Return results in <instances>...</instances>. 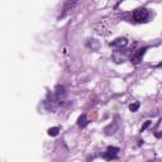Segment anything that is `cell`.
I'll return each mask as SVG.
<instances>
[{
    "label": "cell",
    "mask_w": 162,
    "mask_h": 162,
    "mask_svg": "<svg viewBox=\"0 0 162 162\" xmlns=\"http://www.w3.org/2000/svg\"><path fill=\"white\" fill-rule=\"evenodd\" d=\"M155 136H156L157 138H161V137H162V132H158V133H155Z\"/></svg>",
    "instance_id": "obj_14"
},
{
    "label": "cell",
    "mask_w": 162,
    "mask_h": 162,
    "mask_svg": "<svg viewBox=\"0 0 162 162\" xmlns=\"http://www.w3.org/2000/svg\"><path fill=\"white\" fill-rule=\"evenodd\" d=\"M103 157H104L105 160H108V161H112V160H117V158H118V155H117V153H112V152L107 151L105 153H104Z\"/></svg>",
    "instance_id": "obj_10"
},
{
    "label": "cell",
    "mask_w": 162,
    "mask_h": 162,
    "mask_svg": "<svg viewBox=\"0 0 162 162\" xmlns=\"http://www.w3.org/2000/svg\"><path fill=\"white\" fill-rule=\"evenodd\" d=\"M58 132H60L58 127H52V128H50L47 133H48V136H51V137H56L57 134H58Z\"/></svg>",
    "instance_id": "obj_11"
},
{
    "label": "cell",
    "mask_w": 162,
    "mask_h": 162,
    "mask_svg": "<svg viewBox=\"0 0 162 162\" xmlns=\"http://www.w3.org/2000/svg\"><path fill=\"white\" fill-rule=\"evenodd\" d=\"M118 131V124H117V123H114V124L112 126H109V127H107L105 128V133H107V134L108 136H110V134H114V133H115Z\"/></svg>",
    "instance_id": "obj_9"
},
{
    "label": "cell",
    "mask_w": 162,
    "mask_h": 162,
    "mask_svg": "<svg viewBox=\"0 0 162 162\" xmlns=\"http://www.w3.org/2000/svg\"><path fill=\"white\" fill-rule=\"evenodd\" d=\"M112 58L115 63H123L126 61V52L122 50H118V51H114V53L112 55Z\"/></svg>",
    "instance_id": "obj_4"
},
{
    "label": "cell",
    "mask_w": 162,
    "mask_h": 162,
    "mask_svg": "<svg viewBox=\"0 0 162 162\" xmlns=\"http://www.w3.org/2000/svg\"><path fill=\"white\" fill-rule=\"evenodd\" d=\"M127 45H128L127 38L120 37V38H117V39H114L112 43H110V47H115V48H122V47H126Z\"/></svg>",
    "instance_id": "obj_6"
},
{
    "label": "cell",
    "mask_w": 162,
    "mask_h": 162,
    "mask_svg": "<svg viewBox=\"0 0 162 162\" xmlns=\"http://www.w3.org/2000/svg\"><path fill=\"white\" fill-rule=\"evenodd\" d=\"M66 95H67V91H66V88L63 85H57L56 89H55V96L57 99V101L58 103H62V100L66 98Z\"/></svg>",
    "instance_id": "obj_3"
},
{
    "label": "cell",
    "mask_w": 162,
    "mask_h": 162,
    "mask_svg": "<svg viewBox=\"0 0 162 162\" xmlns=\"http://www.w3.org/2000/svg\"><path fill=\"white\" fill-rule=\"evenodd\" d=\"M86 45H88V47H90V48H91L93 51H98L99 47H100L99 42H98L96 39H89Z\"/></svg>",
    "instance_id": "obj_8"
},
{
    "label": "cell",
    "mask_w": 162,
    "mask_h": 162,
    "mask_svg": "<svg viewBox=\"0 0 162 162\" xmlns=\"http://www.w3.org/2000/svg\"><path fill=\"white\" fill-rule=\"evenodd\" d=\"M133 19L138 23H146L150 19V12L146 8H137L133 12Z\"/></svg>",
    "instance_id": "obj_1"
},
{
    "label": "cell",
    "mask_w": 162,
    "mask_h": 162,
    "mask_svg": "<svg viewBox=\"0 0 162 162\" xmlns=\"http://www.w3.org/2000/svg\"><path fill=\"white\" fill-rule=\"evenodd\" d=\"M151 123H152V122H150V120H147V122H144V124H143V126H142V128H141V132H144V131L147 129V128H148V127L151 126Z\"/></svg>",
    "instance_id": "obj_13"
},
{
    "label": "cell",
    "mask_w": 162,
    "mask_h": 162,
    "mask_svg": "<svg viewBox=\"0 0 162 162\" xmlns=\"http://www.w3.org/2000/svg\"><path fill=\"white\" fill-rule=\"evenodd\" d=\"M146 51H147V47H143V48H139V50H137L134 53H133L131 56V61L134 65H138L142 61V58H143V56L146 53Z\"/></svg>",
    "instance_id": "obj_2"
},
{
    "label": "cell",
    "mask_w": 162,
    "mask_h": 162,
    "mask_svg": "<svg viewBox=\"0 0 162 162\" xmlns=\"http://www.w3.org/2000/svg\"><path fill=\"white\" fill-rule=\"evenodd\" d=\"M79 0H67V1L65 3V5H63V9H62V14L60 15V18H63L66 14H67V12H70L71 9H72L76 4H77Z\"/></svg>",
    "instance_id": "obj_5"
},
{
    "label": "cell",
    "mask_w": 162,
    "mask_h": 162,
    "mask_svg": "<svg viewBox=\"0 0 162 162\" xmlns=\"http://www.w3.org/2000/svg\"><path fill=\"white\" fill-rule=\"evenodd\" d=\"M88 124H89V120H88L86 115H85V114H82V115H80L79 119H77V126H79L80 128H85Z\"/></svg>",
    "instance_id": "obj_7"
},
{
    "label": "cell",
    "mask_w": 162,
    "mask_h": 162,
    "mask_svg": "<svg viewBox=\"0 0 162 162\" xmlns=\"http://www.w3.org/2000/svg\"><path fill=\"white\" fill-rule=\"evenodd\" d=\"M139 107H141V103L136 101V103H133V104H131V105H129V110L131 112H137L138 109H139Z\"/></svg>",
    "instance_id": "obj_12"
}]
</instances>
